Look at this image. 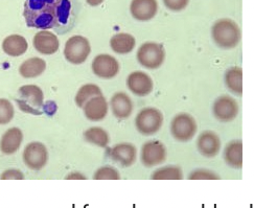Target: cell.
<instances>
[{
    "mask_svg": "<svg viewBox=\"0 0 254 208\" xmlns=\"http://www.w3.org/2000/svg\"><path fill=\"white\" fill-rule=\"evenodd\" d=\"M72 15L71 0H25L23 16L29 27L47 30L68 25Z\"/></svg>",
    "mask_w": 254,
    "mask_h": 208,
    "instance_id": "1",
    "label": "cell"
},
{
    "mask_svg": "<svg viewBox=\"0 0 254 208\" xmlns=\"http://www.w3.org/2000/svg\"><path fill=\"white\" fill-rule=\"evenodd\" d=\"M212 39L216 45L224 49H231L241 41V29L230 19H220L211 28Z\"/></svg>",
    "mask_w": 254,
    "mask_h": 208,
    "instance_id": "2",
    "label": "cell"
},
{
    "mask_svg": "<svg viewBox=\"0 0 254 208\" xmlns=\"http://www.w3.org/2000/svg\"><path fill=\"white\" fill-rule=\"evenodd\" d=\"M44 95L40 87L36 85H25L19 88V97L17 104L21 111L39 115L42 113Z\"/></svg>",
    "mask_w": 254,
    "mask_h": 208,
    "instance_id": "3",
    "label": "cell"
},
{
    "mask_svg": "<svg viewBox=\"0 0 254 208\" xmlns=\"http://www.w3.org/2000/svg\"><path fill=\"white\" fill-rule=\"evenodd\" d=\"M163 124V115L158 109L148 107L136 115L135 127L140 134L150 136L156 134Z\"/></svg>",
    "mask_w": 254,
    "mask_h": 208,
    "instance_id": "4",
    "label": "cell"
},
{
    "mask_svg": "<svg viewBox=\"0 0 254 208\" xmlns=\"http://www.w3.org/2000/svg\"><path fill=\"white\" fill-rule=\"evenodd\" d=\"M138 63L148 69H157L165 60L163 46L156 42H145L138 48L136 55Z\"/></svg>",
    "mask_w": 254,
    "mask_h": 208,
    "instance_id": "5",
    "label": "cell"
},
{
    "mask_svg": "<svg viewBox=\"0 0 254 208\" xmlns=\"http://www.w3.org/2000/svg\"><path fill=\"white\" fill-rule=\"evenodd\" d=\"M91 52V46L83 36H73L67 40L64 47V57L69 63L80 65L84 63Z\"/></svg>",
    "mask_w": 254,
    "mask_h": 208,
    "instance_id": "6",
    "label": "cell"
},
{
    "mask_svg": "<svg viewBox=\"0 0 254 208\" xmlns=\"http://www.w3.org/2000/svg\"><path fill=\"white\" fill-rule=\"evenodd\" d=\"M198 130L197 122L191 115L180 113L173 118L170 122V133L178 141L186 142L194 138Z\"/></svg>",
    "mask_w": 254,
    "mask_h": 208,
    "instance_id": "7",
    "label": "cell"
},
{
    "mask_svg": "<svg viewBox=\"0 0 254 208\" xmlns=\"http://www.w3.org/2000/svg\"><path fill=\"white\" fill-rule=\"evenodd\" d=\"M23 162L33 170H40L45 166L48 160V152L43 143L35 141L25 146L23 151Z\"/></svg>",
    "mask_w": 254,
    "mask_h": 208,
    "instance_id": "8",
    "label": "cell"
},
{
    "mask_svg": "<svg viewBox=\"0 0 254 208\" xmlns=\"http://www.w3.org/2000/svg\"><path fill=\"white\" fill-rule=\"evenodd\" d=\"M140 159L141 163L146 167L159 165L166 159V149L158 140L148 141L141 148Z\"/></svg>",
    "mask_w": 254,
    "mask_h": 208,
    "instance_id": "9",
    "label": "cell"
},
{
    "mask_svg": "<svg viewBox=\"0 0 254 208\" xmlns=\"http://www.w3.org/2000/svg\"><path fill=\"white\" fill-rule=\"evenodd\" d=\"M91 68L96 77L105 80L113 79L119 72V64L117 60L107 53L96 56L92 62Z\"/></svg>",
    "mask_w": 254,
    "mask_h": 208,
    "instance_id": "10",
    "label": "cell"
},
{
    "mask_svg": "<svg viewBox=\"0 0 254 208\" xmlns=\"http://www.w3.org/2000/svg\"><path fill=\"white\" fill-rule=\"evenodd\" d=\"M212 112L218 120L228 122L233 120L238 114V105L229 95H222L214 101Z\"/></svg>",
    "mask_w": 254,
    "mask_h": 208,
    "instance_id": "11",
    "label": "cell"
},
{
    "mask_svg": "<svg viewBox=\"0 0 254 208\" xmlns=\"http://www.w3.org/2000/svg\"><path fill=\"white\" fill-rule=\"evenodd\" d=\"M129 90L137 96H146L153 91V80L148 73L143 71H134L127 79Z\"/></svg>",
    "mask_w": 254,
    "mask_h": 208,
    "instance_id": "12",
    "label": "cell"
},
{
    "mask_svg": "<svg viewBox=\"0 0 254 208\" xmlns=\"http://www.w3.org/2000/svg\"><path fill=\"white\" fill-rule=\"evenodd\" d=\"M33 44L35 49L42 55H53L59 50L60 41L58 37L49 30H41L34 37Z\"/></svg>",
    "mask_w": 254,
    "mask_h": 208,
    "instance_id": "13",
    "label": "cell"
},
{
    "mask_svg": "<svg viewBox=\"0 0 254 208\" xmlns=\"http://www.w3.org/2000/svg\"><path fill=\"white\" fill-rule=\"evenodd\" d=\"M130 12L134 19L138 21H148L158 12L157 0H132Z\"/></svg>",
    "mask_w": 254,
    "mask_h": 208,
    "instance_id": "14",
    "label": "cell"
},
{
    "mask_svg": "<svg viewBox=\"0 0 254 208\" xmlns=\"http://www.w3.org/2000/svg\"><path fill=\"white\" fill-rule=\"evenodd\" d=\"M197 148L201 155L207 158H212L218 155L221 149V140L216 133L212 131H205L199 136Z\"/></svg>",
    "mask_w": 254,
    "mask_h": 208,
    "instance_id": "15",
    "label": "cell"
},
{
    "mask_svg": "<svg viewBox=\"0 0 254 208\" xmlns=\"http://www.w3.org/2000/svg\"><path fill=\"white\" fill-rule=\"evenodd\" d=\"M108 102L102 95L92 97L83 107V111L86 118L91 121L102 120L108 114Z\"/></svg>",
    "mask_w": 254,
    "mask_h": 208,
    "instance_id": "16",
    "label": "cell"
},
{
    "mask_svg": "<svg viewBox=\"0 0 254 208\" xmlns=\"http://www.w3.org/2000/svg\"><path fill=\"white\" fill-rule=\"evenodd\" d=\"M136 156H137L136 148L129 142L118 143L110 150V157L124 167L133 165L136 161Z\"/></svg>",
    "mask_w": 254,
    "mask_h": 208,
    "instance_id": "17",
    "label": "cell"
},
{
    "mask_svg": "<svg viewBox=\"0 0 254 208\" xmlns=\"http://www.w3.org/2000/svg\"><path fill=\"white\" fill-rule=\"evenodd\" d=\"M112 113L118 119H126L130 117L133 112V102L131 97L124 92H117L110 101Z\"/></svg>",
    "mask_w": 254,
    "mask_h": 208,
    "instance_id": "18",
    "label": "cell"
},
{
    "mask_svg": "<svg viewBox=\"0 0 254 208\" xmlns=\"http://www.w3.org/2000/svg\"><path fill=\"white\" fill-rule=\"evenodd\" d=\"M23 134L18 128H11L7 130L0 139V151L5 155H12L20 148Z\"/></svg>",
    "mask_w": 254,
    "mask_h": 208,
    "instance_id": "19",
    "label": "cell"
},
{
    "mask_svg": "<svg viewBox=\"0 0 254 208\" xmlns=\"http://www.w3.org/2000/svg\"><path fill=\"white\" fill-rule=\"evenodd\" d=\"M27 48V41L20 35H11L2 42V49L9 57H20L25 53Z\"/></svg>",
    "mask_w": 254,
    "mask_h": 208,
    "instance_id": "20",
    "label": "cell"
},
{
    "mask_svg": "<svg viewBox=\"0 0 254 208\" xmlns=\"http://www.w3.org/2000/svg\"><path fill=\"white\" fill-rule=\"evenodd\" d=\"M136 40L133 36L127 33H119L114 35L110 40L112 50L119 55H126L135 48Z\"/></svg>",
    "mask_w": 254,
    "mask_h": 208,
    "instance_id": "21",
    "label": "cell"
},
{
    "mask_svg": "<svg viewBox=\"0 0 254 208\" xmlns=\"http://www.w3.org/2000/svg\"><path fill=\"white\" fill-rule=\"evenodd\" d=\"M224 159L229 166L241 168L243 165V143L241 140L230 141L224 150Z\"/></svg>",
    "mask_w": 254,
    "mask_h": 208,
    "instance_id": "22",
    "label": "cell"
},
{
    "mask_svg": "<svg viewBox=\"0 0 254 208\" xmlns=\"http://www.w3.org/2000/svg\"><path fill=\"white\" fill-rule=\"evenodd\" d=\"M46 69V63L43 59L34 57L27 59L19 67V72L25 79H31L41 75Z\"/></svg>",
    "mask_w": 254,
    "mask_h": 208,
    "instance_id": "23",
    "label": "cell"
},
{
    "mask_svg": "<svg viewBox=\"0 0 254 208\" xmlns=\"http://www.w3.org/2000/svg\"><path fill=\"white\" fill-rule=\"evenodd\" d=\"M225 84L233 93H243V71L240 67H231L225 73Z\"/></svg>",
    "mask_w": 254,
    "mask_h": 208,
    "instance_id": "24",
    "label": "cell"
},
{
    "mask_svg": "<svg viewBox=\"0 0 254 208\" xmlns=\"http://www.w3.org/2000/svg\"><path fill=\"white\" fill-rule=\"evenodd\" d=\"M84 138L87 142L97 145L99 148H106L110 141L108 132L99 127H92L86 130L84 133Z\"/></svg>",
    "mask_w": 254,
    "mask_h": 208,
    "instance_id": "25",
    "label": "cell"
},
{
    "mask_svg": "<svg viewBox=\"0 0 254 208\" xmlns=\"http://www.w3.org/2000/svg\"><path fill=\"white\" fill-rule=\"evenodd\" d=\"M98 95H102V93L101 88L97 85L86 84L80 88V90L77 91V95H75L74 101L77 107L83 108L89 99H91L94 96H98Z\"/></svg>",
    "mask_w": 254,
    "mask_h": 208,
    "instance_id": "26",
    "label": "cell"
},
{
    "mask_svg": "<svg viewBox=\"0 0 254 208\" xmlns=\"http://www.w3.org/2000/svg\"><path fill=\"white\" fill-rule=\"evenodd\" d=\"M183 178V174L180 167L168 165L155 170L152 175L154 180H180Z\"/></svg>",
    "mask_w": 254,
    "mask_h": 208,
    "instance_id": "27",
    "label": "cell"
},
{
    "mask_svg": "<svg viewBox=\"0 0 254 208\" xmlns=\"http://www.w3.org/2000/svg\"><path fill=\"white\" fill-rule=\"evenodd\" d=\"M14 107L9 99H0V124H6L13 119Z\"/></svg>",
    "mask_w": 254,
    "mask_h": 208,
    "instance_id": "28",
    "label": "cell"
},
{
    "mask_svg": "<svg viewBox=\"0 0 254 208\" xmlns=\"http://www.w3.org/2000/svg\"><path fill=\"white\" fill-rule=\"evenodd\" d=\"M93 178L95 180H118L120 175L113 166H102L95 172Z\"/></svg>",
    "mask_w": 254,
    "mask_h": 208,
    "instance_id": "29",
    "label": "cell"
},
{
    "mask_svg": "<svg viewBox=\"0 0 254 208\" xmlns=\"http://www.w3.org/2000/svg\"><path fill=\"white\" fill-rule=\"evenodd\" d=\"M188 179L190 180H216L220 179L219 175L206 168H198L189 174Z\"/></svg>",
    "mask_w": 254,
    "mask_h": 208,
    "instance_id": "30",
    "label": "cell"
},
{
    "mask_svg": "<svg viewBox=\"0 0 254 208\" xmlns=\"http://www.w3.org/2000/svg\"><path fill=\"white\" fill-rule=\"evenodd\" d=\"M164 5L173 12H180L187 6L189 0H163Z\"/></svg>",
    "mask_w": 254,
    "mask_h": 208,
    "instance_id": "31",
    "label": "cell"
},
{
    "mask_svg": "<svg viewBox=\"0 0 254 208\" xmlns=\"http://www.w3.org/2000/svg\"><path fill=\"white\" fill-rule=\"evenodd\" d=\"M0 179L2 180H9V179H14V180H22L24 179V175L20 172L19 170H7L5 172H3L0 176Z\"/></svg>",
    "mask_w": 254,
    "mask_h": 208,
    "instance_id": "32",
    "label": "cell"
},
{
    "mask_svg": "<svg viewBox=\"0 0 254 208\" xmlns=\"http://www.w3.org/2000/svg\"><path fill=\"white\" fill-rule=\"evenodd\" d=\"M66 179H86V177L80 174H70L69 176L66 177Z\"/></svg>",
    "mask_w": 254,
    "mask_h": 208,
    "instance_id": "33",
    "label": "cell"
},
{
    "mask_svg": "<svg viewBox=\"0 0 254 208\" xmlns=\"http://www.w3.org/2000/svg\"><path fill=\"white\" fill-rule=\"evenodd\" d=\"M87 3L91 6H97L104 2V0H86Z\"/></svg>",
    "mask_w": 254,
    "mask_h": 208,
    "instance_id": "34",
    "label": "cell"
}]
</instances>
